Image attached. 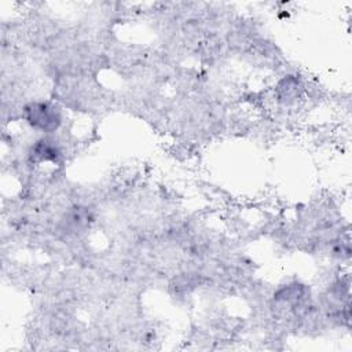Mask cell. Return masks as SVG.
I'll list each match as a JSON object with an SVG mask.
<instances>
[{"label": "cell", "mask_w": 352, "mask_h": 352, "mask_svg": "<svg viewBox=\"0 0 352 352\" xmlns=\"http://www.w3.org/2000/svg\"><path fill=\"white\" fill-rule=\"evenodd\" d=\"M26 120L28 122L41 131L52 132L55 131L60 124V113L59 110L44 102H34L26 106L25 109Z\"/></svg>", "instance_id": "6da1fadb"}, {"label": "cell", "mask_w": 352, "mask_h": 352, "mask_svg": "<svg viewBox=\"0 0 352 352\" xmlns=\"http://www.w3.org/2000/svg\"><path fill=\"white\" fill-rule=\"evenodd\" d=\"M59 157V150L54 140L50 139H41L36 142V144L32 148V158L34 161H56Z\"/></svg>", "instance_id": "7a4b0ae2"}]
</instances>
